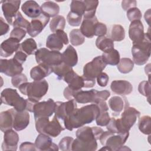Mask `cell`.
<instances>
[{"instance_id": "cell-1", "label": "cell", "mask_w": 151, "mask_h": 151, "mask_svg": "<svg viewBox=\"0 0 151 151\" xmlns=\"http://www.w3.org/2000/svg\"><path fill=\"white\" fill-rule=\"evenodd\" d=\"M103 130L99 127L82 126L76 132V139L73 140L71 150H96L97 140L100 139Z\"/></svg>"}, {"instance_id": "cell-2", "label": "cell", "mask_w": 151, "mask_h": 151, "mask_svg": "<svg viewBox=\"0 0 151 151\" xmlns=\"http://www.w3.org/2000/svg\"><path fill=\"white\" fill-rule=\"evenodd\" d=\"M100 110L96 104H91L77 109L74 113L64 120L65 129L73 130L80 128L86 124L91 123L96 119Z\"/></svg>"}, {"instance_id": "cell-3", "label": "cell", "mask_w": 151, "mask_h": 151, "mask_svg": "<svg viewBox=\"0 0 151 151\" xmlns=\"http://www.w3.org/2000/svg\"><path fill=\"white\" fill-rule=\"evenodd\" d=\"M140 113L132 107H125L120 119L110 118L107 129L113 133H123L129 131L139 117Z\"/></svg>"}, {"instance_id": "cell-4", "label": "cell", "mask_w": 151, "mask_h": 151, "mask_svg": "<svg viewBox=\"0 0 151 151\" xmlns=\"http://www.w3.org/2000/svg\"><path fill=\"white\" fill-rule=\"evenodd\" d=\"M18 88L22 94L28 96V99L38 103L47 93L48 84L45 80L26 82L22 84Z\"/></svg>"}, {"instance_id": "cell-5", "label": "cell", "mask_w": 151, "mask_h": 151, "mask_svg": "<svg viewBox=\"0 0 151 151\" xmlns=\"http://www.w3.org/2000/svg\"><path fill=\"white\" fill-rule=\"evenodd\" d=\"M106 65L101 56H97L91 61L87 63L84 66L82 76L84 83V87H93L95 85L97 76L104 70Z\"/></svg>"}, {"instance_id": "cell-6", "label": "cell", "mask_w": 151, "mask_h": 151, "mask_svg": "<svg viewBox=\"0 0 151 151\" xmlns=\"http://www.w3.org/2000/svg\"><path fill=\"white\" fill-rule=\"evenodd\" d=\"M132 54L133 63L142 65L146 63L150 56V38L149 32L145 33L143 40L138 43L133 44Z\"/></svg>"}, {"instance_id": "cell-7", "label": "cell", "mask_w": 151, "mask_h": 151, "mask_svg": "<svg viewBox=\"0 0 151 151\" xmlns=\"http://www.w3.org/2000/svg\"><path fill=\"white\" fill-rule=\"evenodd\" d=\"M35 120L37 131L40 133H44L50 137H55L64 130L55 115L51 122L49 121V118L47 117H40L35 119Z\"/></svg>"}, {"instance_id": "cell-8", "label": "cell", "mask_w": 151, "mask_h": 151, "mask_svg": "<svg viewBox=\"0 0 151 151\" xmlns=\"http://www.w3.org/2000/svg\"><path fill=\"white\" fill-rule=\"evenodd\" d=\"M129 135V132L123 133H113L109 131H103L99 140L101 144L107 146L110 150H120L128 139Z\"/></svg>"}, {"instance_id": "cell-9", "label": "cell", "mask_w": 151, "mask_h": 151, "mask_svg": "<svg viewBox=\"0 0 151 151\" xmlns=\"http://www.w3.org/2000/svg\"><path fill=\"white\" fill-rule=\"evenodd\" d=\"M2 103L12 106L17 111H22L26 110L27 99L21 97L15 89L7 88L2 90L1 94Z\"/></svg>"}, {"instance_id": "cell-10", "label": "cell", "mask_w": 151, "mask_h": 151, "mask_svg": "<svg viewBox=\"0 0 151 151\" xmlns=\"http://www.w3.org/2000/svg\"><path fill=\"white\" fill-rule=\"evenodd\" d=\"M35 57L36 62L38 64H42L50 67L63 63L62 54L58 51H50L45 48H41L36 50Z\"/></svg>"}, {"instance_id": "cell-11", "label": "cell", "mask_w": 151, "mask_h": 151, "mask_svg": "<svg viewBox=\"0 0 151 151\" xmlns=\"http://www.w3.org/2000/svg\"><path fill=\"white\" fill-rule=\"evenodd\" d=\"M68 39L67 34L63 30H57L50 34L46 41V47L52 51H60L63 45L68 44Z\"/></svg>"}, {"instance_id": "cell-12", "label": "cell", "mask_w": 151, "mask_h": 151, "mask_svg": "<svg viewBox=\"0 0 151 151\" xmlns=\"http://www.w3.org/2000/svg\"><path fill=\"white\" fill-rule=\"evenodd\" d=\"M55 102L49 99L47 101L37 103L33 109V113L35 119L40 117H49L55 112Z\"/></svg>"}, {"instance_id": "cell-13", "label": "cell", "mask_w": 151, "mask_h": 151, "mask_svg": "<svg viewBox=\"0 0 151 151\" xmlns=\"http://www.w3.org/2000/svg\"><path fill=\"white\" fill-rule=\"evenodd\" d=\"M23 71L22 64L19 63L14 58L9 60L1 59L0 71L9 77H14L21 74Z\"/></svg>"}, {"instance_id": "cell-14", "label": "cell", "mask_w": 151, "mask_h": 151, "mask_svg": "<svg viewBox=\"0 0 151 151\" xmlns=\"http://www.w3.org/2000/svg\"><path fill=\"white\" fill-rule=\"evenodd\" d=\"M77 109V102L74 100H68L67 102H55V115L57 118L64 120L70 116Z\"/></svg>"}, {"instance_id": "cell-15", "label": "cell", "mask_w": 151, "mask_h": 151, "mask_svg": "<svg viewBox=\"0 0 151 151\" xmlns=\"http://www.w3.org/2000/svg\"><path fill=\"white\" fill-rule=\"evenodd\" d=\"M2 10L4 15L9 25H12L14 19L18 12L21 1H1Z\"/></svg>"}, {"instance_id": "cell-16", "label": "cell", "mask_w": 151, "mask_h": 151, "mask_svg": "<svg viewBox=\"0 0 151 151\" xmlns=\"http://www.w3.org/2000/svg\"><path fill=\"white\" fill-rule=\"evenodd\" d=\"M50 21V18L41 14L37 18L32 19L27 29L28 34L32 37L38 35L44 29Z\"/></svg>"}, {"instance_id": "cell-17", "label": "cell", "mask_w": 151, "mask_h": 151, "mask_svg": "<svg viewBox=\"0 0 151 151\" xmlns=\"http://www.w3.org/2000/svg\"><path fill=\"white\" fill-rule=\"evenodd\" d=\"M129 36L133 41V44L141 42L145 37L144 27L140 21H133L131 22L129 29Z\"/></svg>"}, {"instance_id": "cell-18", "label": "cell", "mask_w": 151, "mask_h": 151, "mask_svg": "<svg viewBox=\"0 0 151 151\" xmlns=\"http://www.w3.org/2000/svg\"><path fill=\"white\" fill-rule=\"evenodd\" d=\"M18 142L19 136L17 132L12 129L5 131L2 144V150H17Z\"/></svg>"}, {"instance_id": "cell-19", "label": "cell", "mask_w": 151, "mask_h": 151, "mask_svg": "<svg viewBox=\"0 0 151 151\" xmlns=\"http://www.w3.org/2000/svg\"><path fill=\"white\" fill-rule=\"evenodd\" d=\"M35 145L37 150H58V146L52 142L50 136L44 134L40 133L35 141Z\"/></svg>"}, {"instance_id": "cell-20", "label": "cell", "mask_w": 151, "mask_h": 151, "mask_svg": "<svg viewBox=\"0 0 151 151\" xmlns=\"http://www.w3.org/2000/svg\"><path fill=\"white\" fill-rule=\"evenodd\" d=\"M20 44L19 41L15 38L9 37L4 41L0 46V55L1 57H8L14 52L18 51Z\"/></svg>"}, {"instance_id": "cell-21", "label": "cell", "mask_w": 151, "mask_h": 151, "mask_svg": "<svg viewBox=\"0 0 151 151\" xmlns=\"http://www.w3.org/2000/svg\"><path fill=\"white\" fill-rule=\"evenodd\" d=\"M29 123V114L27 111H17L14 109L13 128L17 131L25 129Z\"/></svg>"}, {"instance_id": "cell-22", "label": "cell", "mask_w": 151, "mask_h": 151, "mask_svg": "<svg viewBox=\"0 0 151 151\" xmlns=\"http://www.w3.org/2000/svg\"><path fill=\"white\" fill-rule=\"evenodd\" d=\"M63 80L68 84V87L72 90H80L84 87V83L82 76H78L73 70L68 72L64 77Z\"/></svg>"}, {"instance_id": "cell-23", "label": "cell", "mask_w": 151, "mask_h": 151, "mask_svg": "<svg viewBox=\"0 0 151 151\" xmlns=\"http://www.w3.org/2000/svg\"><path fill=\"white\" fill-rule=\"evenodd\" d=\"M111 91L117 94L122 96L128 95L133 91L132 84L126 80H114L110 85Z\"/></svg>"}, {"instance_id": "cell-24", "label": "cell", "mask_w": 151, "mask_h": 151, "mask_svg": "<svg viewBox=\"0 0 151 151\" xmlns=\"http://www.w3.org/2000/svg\"><path fill=\"white\" fill-rule=\"evenodd\" d=\"M98 20L96 16L91 18L84 19L81 27L80 31L82 34L88 38H91L95 36V30Z\"/></svg>"}, {"instance_id": "cell-25", "label": "cell", "mask_w": 151, "mask_h": 151, "mask_svg": "<svg viewBox=\"0 0 151 151\" xmlns=\"http://www.w3.org/2000/svg\"><path fill=\"white\" fill-rule=\"evenodd\" d=\"M23 12L28 17L32 19L37 18L41 14V7L35 1H27L21 6Z\"/></svg>"}, {"instance_id": "cell-26", "label": "cell", "mask_w": 151, "mask_h": 151, "mask_svg": "<svg viewBox=\"0 0 151 151\" xmlns=\"http://www.w3.org/2000/svg\"><path fill=\"white\" fill-rule=\"evenodd\" d=\"M14 109L2 111L0 114V129L3 132L12 129L14 123Z\"/></svg>"}, {"instance_id": "cell-27", "label": "cell", "mask_w": 151, "mask_h": 151, "mask_svg": "<svg viewBox=\"0 0 151 151\" xmlns=\"http://www.w3.org/2000/svg\"><path fill=\"white\" fill-rule=\"evenodd\" d=\"M52 68L42 64L34 67L30 71V76L34 81H40L48 76L51 73Z\"/></svg>"}, {"instance_id": "cell-28", "label": "cell", "mask_w": 151, "mask_h": 151, "mask_svg": "<svg viewBox=\"0 0 151 151\" xmlns=\"http://www.w3.org/2000/svg\"><path fill=\"white\" fill-rule=\"evenodd\" d=\"M100 110L99 114L96 119L97 125L99 126H106L109 123L110 117L107 112L109 107L105 101H101L96 104Z\"/></svg>"}, {"instance_id": "cell-29", "label": "cell", "mask_w": 151, "mask_h": 151, "mask_svg": "<svg viewBox=\"0 0 151 151\" xmlns=\"http://www.w3.org/2000/svg\"><path fill=\"white\" fill-rule=\"evenodd\" d=\"M97 90L92 89L88 91H83L81 89L78 90L74 97V100L78 103L86 104L88 103H94L96 93Z\"/></svg>"}, {"instance_id": "cell-30", "label": "cell", "mask_w": 151, "mask_h": 151, "mask_svg": "<svg viewBox=\"0 0 151 151\" xmlns=\"http://www.w3.org/2000/svg\"><path fill=\"white\" fill-rule=\"evenodd\" d=\"M62 61L66 65L73 67L78 63V56L74 48L69 45L62 54Z\"/></svg>"}, {"instance_id": "cell-31", "label": "cell", "mask_w": 151, "mask_h": 151, "mask_svg": "<svg viewBox=\"0 0 151 151\" xmlns=\"http://www.w3.org/2000/svg\"><path fill=\"white\" fill-rule=\"evenodd\" d=\"M41 14L50 18L55 17L60 12L59 5L52 1H46L43 3L41 6Z\"/></svg>"}, {"instance_id": "cell-32", "label": "cell", "mask_w": 151, "mask_h": 151, "mask_svg": "<svg viewBox=\"0 0 151 151\" xmlns=\"http://www.w3.org/2000/svg\"><path fill=\"white\" fill-rule=\"evenodd\" d=\"M96 45L98 49L103 52H108L114 49L113 41L111 38L104 36L98 37L96 41Z\"/></svg>"}, {"instance_id": "cell-33", "label": "cell", "mask_w": 151, "mask_h": 151, "mask_svg": "<svg viewBox=\"0 0 151 151\" xmlns=\"http://www.w3.org/2000/svg\"><path fill=\"white\" fill-rule=\"evenodd\" d=\"M101 57L106 64L111 65H116L120 61V54L119 51L115 49L103 52Z\"/></svg>"}, {"instance_id": "cell-34", "label": "cell", "mask_w": 151, "mask_h": 151, "mask_svg": "<svg viewBox=\"0 0 151 151\" xmlns=\"http://www.w3.org/2000/svg\"><path fill=\"white\" fill-rule=\"evenodd\" d=\"M109 106L114 113H116V116H117L123 110L124 104L122 97L119 96H113L109 99Z\"/></svg>"}, {"instance_id": "cell-35", "label": "cell", "mask_w": 151, "mask_h": 151, "mask_svg": "<svg viewBox=\"0 0 151 151\" xmlns=\"http://www.w3.org/2000/svg\"><path fill=\"white\" fill-rule=\"evenodd\" d=\"M19 48L27 55L35 54L37 48V45L33 38H28L20 44Z\"/></svg>"}, {"instance_id": "cell-36", "label": "cell", "mask_w": 151, "mask_h": 151, "mask_svg": "<svg viewBox=\"0 0 151 151\" xmlns=\"http://www.w3.org/2000/svg\"><path fill=\"white\" fill-rule=\"evenodd\" d=\"M125 38L124 28L119 24L113 25L111 30L110 38L113 41H121Z\"/></svg>"}, {"instance_id": "cell-37", "label": "cell", "mask_w": 151, "mask_h": 151, "mask_svg": "<svg viewBox=\"0 0 151 151\" xmlns=\"http://www.w3.org/2000/svg\"><path fill=\"white\" fill-rule=\"evenodd\" d=\"M134 67L133 61L129 58H122L117 64L118 70L123 74H127L132 71Z\"/></svg>"}, {"instance_id": "cell-38", "label": "cell", "mask_w": 151, "mask_h": 151, "mask_svg": "<svg viewBox=\"0 0 151 151\" xmlns=\"http://www.w3.org/2000/svg\"><path fill=\"white\" fill-rule=\"evenodd\" d=\"M65 25V19L61 15H57L53 18L50 22V30L55 33L57 30H63Z\"/></svg>"}, {"instance_id": "cell-39", "label": "cell", "mask_w": 151, "mask_h": 151, "mask_svg": "<svg viewBox=\"0 0 151 151\" xmlns=\"http://www.w3.org/2000/svg\"><path fill=\"white\" fill-rule=\"evenodd\" d=\"M84 1L86 6V12L83 15L84 19L94 17L95 16L96 8L99 5V1L91 0H85Z\"/></svg>"}, {"instance_id": "cell-40", "label": "cell", "mask_w": 151, "mask_h": 151, "mask_svg": "<svg viewBox=\"0 0 151 151\" xmlns=\"http://www.w3.org/2000/svg\"><path fill=\"white\" fill-rule=\"evenodd\" d=\"M70 40L71 44L74 46L83 44L85 41V37L78 29H74L70 32Z\"/></svg>"}, {"instance_id": "cell-41", "label": "cell", "mask_w": 151, "mask_h": 151, "mask_svg": "<svg viewBox=\"0 0 151 151\" xmlns=\"http://www.w3.org/2000/svg\"><path fill=\"white\" fill-rule=\"evenodd\" d=\"M51 68L52 72L57 76L58 80L63 79L64 77L67 74V73L73 70L72 67L66 65L64 63L54 65Z\"/></svg>"}, {"instance_id": "cell-42", "label": "cell", "mask_w": 151, "mask_h": 151, "mask_svg": "<svg viewBox=\"0 0 151 151\" xmlns=\"http://www.w3.org/2000/svg\"><path fill=\"white\" fill-rule=\"evenodd\" d=\"M150 117L149 116H143L139 119V129L145 134H150Z\"/></svg>"}, {"instance_id": "cell-43", "label": "cell", "mask_w": 151, "mask_h": 151, "mask_svg": "<svg viewBox=\"0 0 151 151\" xmlns=\"http://www.w3.org/2000/svg\"><path fill=\"white\" fill-rule=\"evenodd\" d=\"M86 9L84 1H72L70 4V11L81 16L84 15Z\"/></svg>"}, {"instance_id": "cell-44", "label": "cell", "mask_w": 151, "mask_h": 151, "mask_svg": "<svg viewBox=\"0 0 151 151\" xmlns=\"http://www.w3.org/2000/svg\"><path fill=\"white\" fill-rule=\"evenodd\" d=\"M30 22L25 19L21 12L18 11L14 19V22L12 25L14 28H25L27 29L29 25Z\"/></svg>"}, {"instance_id": "cell-45", "label": "cell", "mask_w": 151, "mask_h": 151, "mask_svg": "<svg viewBox=\"0 0 151 151\" xmlns=\"http://www.w3.org/2000/svg\"><path fill=\"white\" fill-rule=\"evenodd\" d=\"M139 92L143 96L147 97L149 102L150 94V81H143L140 82L138 86Z\"/></svg>"}, {"instance_id": "cell-46", "label": "cell", "mask_w": 151, "mask_h": 151, "mask_svg": "<svg viewBox=\"0 0 151 151\" xmlns=\"http://www.w3.org/2000/svg\"><path fill=\"white\" fill-rule=\"evenodd\" d=\"M81 18H82V16L71 11L69 12L67 17L68 23L70 25L73 27L79 26L81 24Z\"/></svg>"}, {"instance_id": "cell-47", "label": "cell", "mask_w": 151, "mask_h": 151, "mask_svg": "<svg viewBox=\"0 0 151 151\" xmlns=\"http://www.w3.org/2000/svg\"><path fill=\"white\" fill-rule=\"evenodd\" d=\"M127 17L128 19L132 22L133 21H140L142 18V13L140 9L136 7L129 9L127 11Z\"/></svg>"}, {"instance_id": "cell-48", "label": "cell", "mask_w": 151, "mask_h": 151, "mask_svg": "<svg viewBox=\"0 0 151 151\" xmlns=\"http://www.w3.org/2000/svg\"><path fill=\"white\" fill-rule=\"evenodd\" d=\"M73 140L74 139L70 136H65L63 137L59 143V149L63 151L71 150V146Z\"/></svg>"}, {"instance_id": "cell-49", "label": "cell", "mask_w": 151, "mask_h": 151, "mask_svg": "<svg viewBox=\"0 0 151 151\" xmlns=\"http://www.w3.org/2000/svg\"><path fill=\"white\" fill-rule=\"evenodd\" d=\"M28 78L27 76L22 73L17 74L12 77L11 83L14 87L18 88L22 84L27 82Z\"/></svg>"}, {"instance_id": "cell-50", "label": "cell", "mask_w": 151, "mask_h": 151, "mask_svg": "<svg viewBox=\"0 0 151 151\" xmlns=\"http://www.w3.org/2000/svg\"><path fill=\"white\" fill-rule=\"evenodd\" d=\"M26 35V31L21 28H14L11 32L10 37L18 40L19 42Z\"/></svg>"}, {"instance_id": "cell-51", "label": "cell", "mask_w": 151, "mask_h": 151, "mask_svg": "<svg viewBox=\"0 0 151 151\" xmlns=\"http://www.w3.org/2000/svg\"><path fill=\"white\" fill-rule=\"evenodd\" d=\"M110 93L108 90H102L97 91L96 93L95 99L94 104H97L101 101H105L110 97Z\"/></svg>"}, {"instance_id": "cell-52", "label": "cell", "mask_w": 151, "mask_h": 151, "mask_svg": "<svg viewBox=\"0 0 151 151\" xmlns=\"http://www.w3.org/2000/svg\"><path fill=\"white\" fill-rule=\"evenodd\" d=\"M97 84L100 86V87H106L107 85L109 78L108 75L105 73H100L99 74L97 77Z\"/></svg>"}, {"instance_id": "cell-53", "label": "cell", "mask_w": 151, "mask_h": 151, "mask_svg": "<svg viewBox=\"0 0 151 151\" xmlns=\"http://www.w3.org/2000/svg\"><path fill=\"white\" fill-rule=\"evenodd\" d=\"M107 33V27L102 22H98L96 25L95 30V36H104Z\"/></svg>"}, {"instance_id": "cell-54", "label": "cell", "mask_w": 151, "mask_h": 151, "mask_svg": "<svg viewBox=\"0 0 151 151\" xmlns=\"http://www.w3.org/2000/svg\"><path fill=\"white\" fill-rule=\"evenodd\" d=\"M19 150L21 151H35L37 149L35 143H32L28 142H25L21 144L19 147Z\"/></svg>"}, {"instance_id": "cell-55", "label": "cell", "mask_w": 151, "mask_h": 151, "mask_svg": "<svg viewBox=\"0 0 151 151\" xmlns=\"http://www.w3.org/2000/svg\"><path fill=\"white\" fill-rule=\"evenodd\" d=\"M27 54H25L24 52H22L21 51H17L14 57V58L19 63L21 64H22L27 60Z\"/></svg>"}, {"instance_id": "cell-56", "label": "cell", "mask_w": 151, "mask_h": 151, "mask_svg": "<svg viewBox=\"0 0 151 151\" xmlns=\"http://www.w3.org/2000/svg\"><path fill=\"white\" fill-rule=\"evenodd\" d=\"M137 2L134 0L129 1L125 0L122 1V7L124 11H128L129 9L136 7Z\"/></svg>"}, {"instance_id": "cell-57", "label": "cell", "mask_w": 151, "mask_h": 151, "mask_svg": "<svg viewBox=\"0 0 151 151\" xmlns=\"http://www.w3.org/2000/svg\"><path fill=\"white\" fill-rule=\"evenodd\" d=\"M1 19V22H0V35H3L6 34L9 29V27L8 25V24H7L5 22V21H4L3 18L2 17H1L0 18Z\"/></svg>"}, {"instance_id": "cell-58", "label": "cell", "mask_w": 151, "mask_h": 151, "mask_svg": "<svg viewBox=\"0 0 151 151\" xmlns=\"http://www.w3.org/2000/svg\"><path fill=\"white\" fill-rule=\"evenodd\" d=\"M144 17H145V19L146 22L147 23L148 25H149L150 20V9H149L147 11L145 12Z\"/></svg>"}]
</instances>
